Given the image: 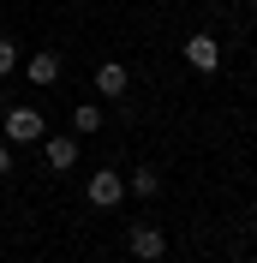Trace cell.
<instances>
[{"label": "cell", "mask_w": 257, "mask_h": 263, "mask_svg": "<svg viewBox=\"0 0 257 263\" xmlns=\"http://www.w3.org/2000/svg\"><path fill=\"white\" fill-rule=\"evenodd\" d=\"M84 197H90L96 210H120V197H126V180H120L114 167H96V174H90V185H84Z\"/></svg>", "instance_id": "cell-1"}, {"label": "cell", "mask_w": 257, "mask_h": 263, "mask_svg": "<svg viewBox=\"0 0 257 263\" xmlns=\"http://www.w3.org/2000/svg\"><path fill=\"white\" fill-rule=\"evenodd\" d=\"M0 126H6L12 144H36V138H42V114H36V108H6Z\"/></svg>", "instance_id": "cell-2"}, {"label": "cell", "mask_w": 257, "mask_h": 263, "mask_svg": "<svg viewBox=\"0 0 257 263\" xmlns=\"http://www.w3.org/2000/svg\"><path fill=\"white\" fill-rule=\"evenodd\" d=\"M186 60H192V72H197V78H209V72L222 66V48H215V36L192 30V36H186Z\"/></svg>", "instance_id": "cell-3"}, {"label": "cell", "mask_w": 257, "mask_h": 263, "mask_svg": "<svg viewBox=\"0 0 257 263\" xmlns=\"http://www.w3.org/2000/svg\"><path fill=\"white\" fill-rule=\"evenodd\" d=\"M126 246L138 251L144 263H156V257H168V239H161V228H150V221H138V228L126 233Z\"/></svg>", "instance_id": "cell-4"}, {"label": "cell", "mask_w": 257, "mask_h": 263, "mask_svg": "<svg viewBox=\"0 0 257 263\" xmlns=\"http://www.w3.org/2000/svg\"><path fill=\"white\" fill-rule=\"evenodd\" d=\"M126 84H132V72H126V66H120V60H102L96 66V96H126Z\"/></svg>", "instance_id": "cell-5"}, {"label": "cell", "mask_w": 257, "mask_h": 263, "mask_svg": "<svg viewBox=\"0 0 257 263\" xmlns=\"http://www.w3.org/2000/svg\"><path fill=\"white\" fill-rule=\"evenodd\" d=\"M24 78H30L36 90H48V84L60 78V54H48V48H42V54H30V60H24Z\"/></svg>", "instance_id": "cell-6"}, {"label": "cell", "mask_w": 257, "mask_h": 263, "mask_svg": "<svg viewBox=\"0 0 257 263\" xmlns=\"http://www.w3.org/2000/svg\"><path fill=\"white\" fill-rule=\"evenodd\" d=\"M72 162H78V144H72V138H48V167L54 174H66Z\"/></svg>", "instance_id": "cell-7"}, {"label": "cell", "mask_w": 257, "mask_h": 263, "mask_svg": "<svg viewBox=\"0 0 257 263\" xmlns=\"http://www.w3.org/2000/svg\"><path fill=\"white\" fill-rule=\"evenodd\" d=\"M132 192H138V197H156L161 192V174H156V167H138V174H132Z\"/></svg>", "instance_id": "cell-8"}, {"label": "cell", "mask_w": 257, "mask_h": 263, "mask_svg": "<svg viewBox=\"0 0 257 263\" xmlns=\"http://www.w3.org/2000/svg\"><path fill=\"white\" fill-rule=\"evenodd\" d=\"M72 126H78V132H96V126H102V108H96V102L72 108Z\"/></svg>", "instance_id": "cell-9"}, {"label": "cell", "mask_w": 257, "mask_h": 263, "mask_svg": "<svg viewBox=\"0 0 257 263\" xmlns=\"http://www.w3.org/2000/svg\"><path fill=\"white\" fill-rule=\"evenodd\" d=\"M12 72H18V48L0 36V78H12Z\"/></svg>", "instance_id": "cell-10"}, {"label": "cell", "mask_w": 257, "mask_h": 263, "mask_svg": "<svg viewBox=\"0 0 257 263\" xmlns=\"http://www.w3.org/2000/svg\"><path fill=\"white\" fill-rule=\"evenodd\" d=\"M6 167H12V156H6V144H0V174H6Z\"/></svg>", "instance_id": "cell-11"}, {"label": "cell", "mask_w": 257, "mask_h": 263, "mask_svg": "<svg viewBox=\"0 0 257 263\" xmlns=\"http://www.w3.org/2000/svg\"><path fill=\"white\" fill-rule=\"evenodd\" d=\"M6 108H12V102H6V96H0V114H6Z\"/></svg>", "instance_id": "cell-12"}, {"label": "cell", "mask_w": 257, "mask_h": 263, "mask_svg": "<svg viewBox=\"0 0 257 263\" xmlns=\"http://www.w3.org/2000/svg\"><path fill=\"white\" fill-rule=\"evenodd\" d=\"M233 263H251V257H233Z\"/></svg>", "instance_id": "cell-13"}, {"label": "cell", "mask_w": 257, "mask_h": 263, "mask_svg": "<svg viewBox=\"0 0 257 263\" xmlns=\"http://www.w3.org/2000/svg\"><path fill=\"white\" fill-rule=\"evenodd\" d=\"M156 263H174V257H156Z\"/></svg>", "instance_id": "cell-14"}]
</instances>
